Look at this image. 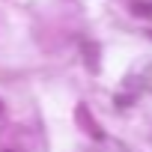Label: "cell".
I'll return each mask as SVG.
<instances>
[{
	"label": "cell",
	"instance_id": "2",
	"mask_svg": "<svg viewBox=\"0 0 152 152\" xmlns=\"http://www.w3.org/2000/svg\"><path fill=\"white\" fill-rule=\"evenodd\" d=\"M134 12H137V15H152V6H149V3H137Z\"/></svg>",
	"mask_w": 152,
	"mask_h": 152
},
{
	"label": "cell",
	"instance_id": "1",
	"mask_svg": "<svg viewBox=\"0 0 152 152\" xmlns=\"http://www.w3.org/2000/svg\"><path fill=\"white\" fill-rule=\"evenodd\" d=\"M75 122H78L90 137H96V140H102V137H104V131H102L99 119H96V116H90V107H87V104H78V107H75Z\"/></svg>",
	"mask_w": 152,
	"mask_h": 152
}]
</instances>
